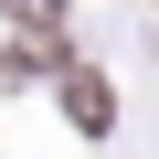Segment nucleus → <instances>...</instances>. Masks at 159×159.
I'll return each mask as SVG.
<instances>
[{
    "mask_svg": "<svg viewBox=\"0 0 159 159\" xmlns=\"http://www.w3.org/2000/svg\"><path fill=\"white\" fill-rule=\"evenodd\" d=\"M64 106H74V127H106L117 106H106V85H96V74H74V85H64Z\"/></svg>",
    "mask_w": 159,
    "mask_h": 159,
    "instance_id": "f257e3e1",
    "label": "nucleus"
},
{
    "mask_svg": "<svg viewBox=\"0 0 159 159\" xmlns=\"http://www.w3.org/2000/svg\"><path fill=\"white\" fill-rule=\"evenodd\" d=\"M0 11H11V21H32V32H53V21H64V0H0Z\"/></svg>",
    "mask_w": 159,
    "mask_h": 159,
    "instance_id": "f03ea898",
    "label": "nucleus"
}]
</instances>
